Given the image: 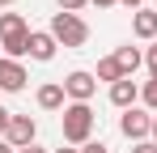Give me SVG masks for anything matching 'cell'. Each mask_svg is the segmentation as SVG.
I'll use <instances>...</instances> for the list:
<instances>
[{"mask_svg":"<svg viewBox=\"0 0 157 153\" xmlns=\"http://www.w3.org/2000/svg\"><path fill=\"white\" fill-rule=\"evenodd\" d=\"M59 128H64V140L68 145H89L94 140V111H89V102H68L64 106V115H59Z\"/></svg>","mask_w":157,"mask_h":153,"instance_id":"1","label":"cell"},{"mask_svg":"<svg viewBox=\"0 0 157 153\" xmlns=\"http://www.w3.org/2000/svg\"><path fill=\"white\" fill-rule=\"evenodd\" d=\"M98 81H110V85H115V81H123V73H119V64H115V55H106V60H98Z\"/></svg>","mask_w":157,"mask_h":153,"instance_id":"13","label":"cell"},{"mask_svg":"<svg viewBox=\"0 0 157 153\" xmlns=\"http://www.w3.org/2000/svg\"><path fill=\"white\" fill-rule=\"evenodd\" d=\"M26 68H21V60H9V55H0V89L4 94H17V89H26Z\"/></svg>","mask_w":157,"mask_h":153,"instance_id":"7","label":"cell"},{"mask_svg":"<svg viewBox=\"0 0 157 153\" xmlns=\"http://www.w3.org/2000/svg\"><path fill=\"white\" fill-rule=\"evenodd\" d=\"M51 38L59 43V47L77 51V47L89 43V26L81 22L77 13H55V17H51Z\"/></svg>","mask_w":157,"mask_h":153,"instance_id":"3","label":"cell"},{"mask_svg":"<svg viewBox=\"0 0 157 153\" xmlns=\"http://www.w3.org/2000/svg\"><path fill=\"white\" fill-rule=\"evenodd\" d=\"M9 119H13V111H4V106H0V140H4V132H9Z\"/></svg>","mask_w":157,"mask_h":153,"instance_id":"18","label":"cell"},{"mask_svg":"<svg viewBox=\"0 0 157 153\" xmlns=\"http://www.w3.org/2000/svg\"><path fill=\"white\" fill-rule=\"evenodd\" d=\"M89 4H98V9H115L119 0H89Z\"/></svg>","mask_w":157,"mask_h":153,"instance_id":"22","label":"cell"},{"mask_svg":"<svg viewBox=\"0 0 157 153\" xmlns=\"http://www.w3.org/2000/svg\"><path fill=\"white\" fill-rule=\"evenodd\" d=\"M140 102H144V111H153V115H157V81H144V89H140Z\"/></svg>","mask_w":157,"mask_h":153,"instance_id":"14","label":"cell"},{"mask_svg":"<svg viewBox=\"0 0 157 153\" xmlns=\"http://www.w3.org/2000/svg\"><path fill=\"white\" fill-rule=\"evenodd\" d=\"M34 136H38V124H34L30 115H13V119H9L4 140H9L13 149H26V145H34Z\"/></svg>","mask_w":157,"mask_h":153,"instance_id":"6","label":"cell"},{"mask_svg":"<svg viewBox=\"0 0 157 153\" xmlns=\"http://www.w3.org/2000/svg\"><path fill=\"white\" fill-rule=\"evenodd\" d=\"M144 64H149V81H157V43L149 47V55H144Z\"/></svg>","mask_w":157,"mask_h":153,"instance_id":"16","label":"cell"},{"mask_svg":"<svg viewBox=\"0 0 157 153\" xmlns=\"http://www.w3.org/2000/svg\"><path fill=\"white\" fill-rule=\"evenodd\" d=\"M4 4H17V0H0V9H4Z\"/></svg>","mask_w":157,"mask_h":153,"instance_id":"26","label":"cell"},{"mask_svg":"<svg viewBox=\"0 0 157 153\" xmlns=\"http://www.w3.org/2000/svg\"><path fill=\"white\" fill-rule=\"evenodd\" d=\"M55 51H59V43L51 38V30H30V60H55Z\"/></svg>","mask_w":157,"mask_h":153,"instance_id":"8","label":"cell"},{"mask_svg":"<svg viewBox=\"0 0 157 153\" xmlns=\"http://www.w3.org/2000/svg\"><path fill=\"white\" fill-rule=\"evenodd\" d=\"M132 153H157V145L153 140H140V145H132Z\"/></svg>","mask_w":157,"mask_h":153,"instance_id":"19","label":"cell"},{"mask_svg":"<svg viewBox=\"0 0 157 153\" xmlns=\"http://www.w3.org/2000/svg\"><path fill=\"white\" fill-rule=\"evenodd\" d=\"M34 98H38V106H43V111H64V106H68V94H64V85H59V81H47V85H38V94H34Z\"/></svg>","mask_w":157,"mask_h":153,"instance_id":"10","label":"cell"},{"mask_svg":"<svg viewBox=\"0 0 157 153\" xmlns=\"http://www.w3.org/2000/svg\"><path fill=\"white\" fill-rule=\"evenodd\" d=\"M110 102H115L119 111H132V106L140 102V85H136L132 76H123V81H115V85H110Z\"/></svg>","mask_w":157,"mask_h":153,"instance_id":"9","label":"cell"},{"mask_svg":"<svg viewBox=\"0 0 157 153\" xmlns=\"http://www.w3.org/2000/svg\"><path fill=\"white\" fill-rule=\"evenodd\" d=\"M55 4H59V13H77L81 17V9H85L89 0H55Z\"/></svg>","mask_w":157,"mask_h":153,"instance_id":"15","label":"cell"},{"mask_svg":"<svg viewBox=\"0 0 157 153\" xmlns=\"http://www.w3.org/2000/svg\"><path fill=\"white\" fill-rule=\"evenodd\" d=\"M119 132L128 136L132 145H140V140H149V132H153V111H144V106H132L119 115Z\"/></svg>","mask_w":157,"mask_h":153,"instance_id":"4","label":"cell"},{"mask_svg":"<svg viewBox=\"0 0 157 153\" xmlns=\"http://www.w3.org/2000/svg\"><path fill=\"white\" fill-rule=\"evenodd\" d=\"M17 153H51V149H43V145H26V149H17Z\"/></svg>","mask_w":157,"mask_h":153,"instance_id":"21","label":"cell"},{"mask_svg":"<svg viewBox=\"0 0 157 153\" xmlns=\"http://www.w3.org/2000/svg\"><path fill=\"white\" fill-rule=\"evenodd\" d=\"M51 153H81V149H51Z\"/></svg>","mask_w":157,"mask_h":153,"instance_id":"25","label":"cell"},{"mask_svg":"<svg viewBox=\"0 0 157 153\" xmlns=\"http://www.w3.org/2000/svg\"><path fill=\"white\" fill-rule=\"evenodd\" d=\"M0 47H4L9 60L30 55V26L21 13H0Z\"/></svg>","mask_w":157,"mask_h":153,"instance_id":"2","label":"cell"},{"mask_svg":"<svg viewBox=\"0 0 157 153\" xmlns=\"http://www.w3.org/2000/svg\"><path fill=\"white\" fill-rule=\"evenodd\" d=\"M81 153H110V149H106L102 140H89V145H81Z\"/></svg>","mask_w":157,"mask_h":153,"instance_id":"17","label":"cell"},{"mask_svg":"<svg viewBox=\"0 0 157 153\" xmlns=\"http://www.w3.org/2000/svg\"><path fill=\"white\" fill-rule=\"evenodd\" d=\"M59 85H64V94H68L72 102H89L94 94H98V76H94V73H85V68L68 73L64 81H59Z\"/></svg>","mask_w":157,"mask_h":153,"instance_id":"5","label":"cell"},{"mask_svg":"<svg viewBox=\"0 0 157 153\" xmlns=\"http://www.w3.org/2000/svg\"><path fill=\"white\" fill-rule=\"evenodd\" d=\"M149 136H153V145H157V115H153V132H149Z\"/></svg>","mask_w":157,"mask_h":153,"instance_id":"24","label":"cell"},{"mask_svg":"<svg viewBox=\"0 0 157 153\" xmlns=\"http://www.w3.org/2000/svg\"><path fill=\"white\" fill-rule=\"evenodd\" d=\"M132 34L136 38H157V9H140V13H132Z\"/></svg>","mask_w":157,"mask_h":153,"instance_id":"11","label":"cell"},{"mask_svg":"<svg viewBox=\"0 0 157 153\" xmlns=\"http://www.w3.org/2000/svg\"><path fill=\"white\" fill-rule=\"evenodd\" d=\"M115 64H119V73H123V76H132L140 64H144V55H140L136 47H119V51H115Z\"/></svg>","mask_w":157,"mask_h":153,"instance_id":"12","label":"cell"},{"mask_svg":"<svg viewBox=\"0 0 157 153\" xmlns=\"http://www.w3.org/2000/svg\"><path fill=\"white\" fill-rule=\"evenodd\" d=\"M119 4H123V9H132V13H140V9H144V0H119Z\"/></svg>","mask_w":157,"mask_h":153,"instance_id":"20","label":"cell"},{"mask_svg":"<svg viewBox=\"0 0 157 153\" xmlns=\"http://www.w3.org/2000/svg\"><path fill=\"white\" fill-rule=\"evenodd\" d=\"M0 153H17V149H13V145H9V140H0Z\"/></svg>","mask_w":157,"mask_h":153,"instance_id":"23","label":"cell"}]
</instances>
